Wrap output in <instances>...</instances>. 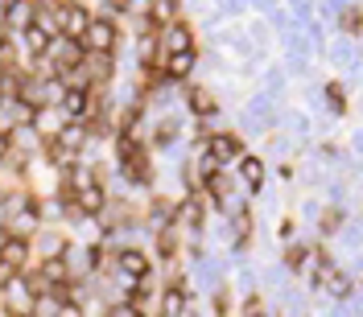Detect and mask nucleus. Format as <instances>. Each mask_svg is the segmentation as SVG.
Returning a JSON list of instances; mask_svg holds the SVG:
<instances>
[{
  "instance_id": "1",
  "label": "nucleus",
  "mask_w": 363,
  "mask_h": 317,
  "mask_svg": "<svg viewBox=\"0 0 363 317\" xmlns=\"http://www.w3.org/2000/svg\"><path fill=\"white\" fill-rule=\"evenodd\" d=\"M116 25H112V17H91V25H87V33H83V54H112L116 50Z\"/></svg>"
},
{
  "instance_id": "2",
  "label": "nucleus",
  "mask_w": 363,
  "mask_h": 317,
  "mask_svg": "<svg viewBox=\"0 0 363 317\" xmlns=\"http://www.w3.org/2000/svg\"><path fill=\"white\" fill-rule=\"evenodd\" d=\"M58 17H62V33L66 41H83L87 25H91V12L83 4H58Z\"/></svg>"
},
{
  "instance_id": "3",
  "label": "nucleus",
  "mask_w": 363,
  "mask_h": 317,
  "mask_svg": "<svg viewBox=\"0 0 363 317\" xmlns=\"http://www.w3.org/2000/svg\"><path fill=\"white\" fill-rule=\"evenodd\" d=\"M198 149H203L207 157H215L219 165H223V161H236V157H244V144H240V136H231V132H219V136L203 140Z\"/></svg>"
},
{
  "instance_id": "4",
  "label": "nucleus",
  "mask_w": 363,
  "mask_h": 317,
  "mask_svg": "<svg viewBox=\"0 0 363 317\" xmlns=\"http://www.w3.org/2000/svg\"><path fill=\"white\" fill-rule=\"evenodd\" d=\"M186 50H194V33H190L182 21L165 25V33H161V58H169V54H186Z\"/></svg>"
},
{
  "instance_id": "5",
  "label": "nucleus",
  "mask_w": 363,
  "mask_h": 317,
  "mask_svg": "<svg viewBox=\"0 0 363 317\" xmlns=\"http://www.w3.org/2000/svg\"><path fill=\"white\" fill-rule=\"evenodd\" d=\"M120 272H124V285H136V281H149V260L141 248H120Z\"/></svg>"
},
{
  "instance_id": "6",
  "label": "nucleus",
  "mask_w": 363,
  "mask_h": 317,
  "mask_svg": "<svg viewBox=\"0 0 363 317\" xmlns=\"http://www.w3.org/2000/svg\"><path fill=\"white\" fill-rule=\"evenodd\" d=\"M194 62H198V54H194V50H186V54H169V58H161V70H165V78H169V83H182V78L194 70Z\"/></svg>"
},
{
  "instance_id": "7",
  "label": "nucleus",
  "mask_w": 363,
  "mask_h": 317,
  "mask_svg": "<svg viewBox=\"0 0 363 317\" xmlns=\"http://www.w3.org/2000/svg\"><path fill=\"white\" fill-rule=\"evenodd\" d=\"M103 186H83V190H74V210L79 215H103Z\"/></svg>"
},
{
  "instance_id": "8",
  "label": "nucleus",
  "mask_w": 363,
  "mask_h": 317,
  "mask_svg": "<svg viewBox=\"0 0 363 317\" xmlns=\"http://www.w3.org/2000/svg\"><path fill=\"white\" fill-rule=\"evenodd\" d=\"M25 260H29V239L12 235V239L4 243V252H0V264H4L8 272H17V268H25Z\"/></svg>"
},
{
  "instance_id": "9",
  "label": "nucleus",
  "mask_w": 363,
  "mask_h": 317,
  "mask_svg": "<svg viewBox=\"0 0 363 317\" xmlns=\"http://www.w3.org/2000/svg\"><path fill=\"white\" fill-rule=\"evenodd\" d=\"M124 173H128V182H136V186H149L153 169H149V157H145V149H141V153H132V157H124Z\"/></svg>"
},
{
  "instance_id": "10",
  "label": "nucleus",
  "mask_w": 363,
  "mask_h": 317,
  "mask_svg": "<svg viewBox=\"0 0 363 317\" xmlns=\"http://www.w3.org/2000/svg\"><path fill=\"white\" fill-rule=\"evenodd\" d=\"M50 41H54V37H50L37 21H29V25H25V45H29V54H33V58H45Z\"/></svg>"
},
{
  "instance_id": "11",
  "label": "nucleus",
  "mask_w": 363,
  "mask_h": 317,
  "mask_svg": "<svg viewBox=\"0 0 363 317\" xmlns=\"http://www.w3.org/2000/svg\"><path fill=\"white\" fill-rule=\"evenodd\" d=\"M54 140H58V144H62L66 153H79V144L87 140V124H62Z\"/></svg>"
},
{
  "instance_id": "12",
  "label": "nucleus",
  "mask_w": 363,
  "mask_h": 317,
  "mask_svg": "<svg viewBox=\"0 0 363 317\" xmlns=\"http://www.w3.org/2000/svg\"><path fill=\"white\" fill-rule=\"evenodd\" d=\"M83 62H87V70H91V74H87L91 83H107V78H112V54H87Z\"/></svg>"
},
{
  "instance_id": "13",
  "label": "nucleus",
  "mask_w": 363,
  "mask_h": 317,
  "mask_svg": "<svg viewBox=\"0 0 363 317\" xmlns=\"http://www.w3.org/2000/svg\"><path fill=\"white\" fill-rule=\"evenodd\" d=\"M182 309H186V289H182V285L165 289V297H161V317H182Z\"/></svg>"
},
{
  "instance_id": "14",
  "label": "nucleus",
  "mask_w": 363,
  "mask_h": 317,
  "mask_svg": "<svg viewBox=\"0 0 363 317\" xmlns=\"http://www.w3.org/2000/svg\"><path fill=\"white\" fill-rule=\"evenodd\" d=\"M178 215H182L186 223H194V227H198V223H203V215H207V198H203V194L194 190V194H190V198H186V202L178 206Z\"/></svg>"
},
{
  "instance_id": "15",
  "label": "nucleus",
  "mask_w": 363,
  "mask_h": 317,
  "mask_svg": "<svg viewBox=\"0 0 363 317\" xmlns=\"http://www.w3.org/2000/svg\"><path fill=\"white\" fill-rule=\"evenodd\" d=\"M37 276H41L45 285H66V281H70V268H66V260L58 256V260H45Z\"/></svg>"
},
{
  "instance_id": "16",
  "label": "nucleus",
  "mask_w": 363,
  "mask_h": 317,
  "mask_svg": "<svg viewBox=\"0 0 363 317\" xmlns=\"http://www.w3.org/2000/svg\"><path fill=\"white\" fill-rule=\"evenodd\" d=\"M240 177L256 190V186L265 182V161H260V157H240Z\"/></svg>"
},
{
  "instance_id": "17",
  "label": "nucleus",
  "mask_w": 363,
  "mask_h": 317,
  "mask_svg": "<svg viewBox=\"0 0 363 317\" xmlns=\"http://www.w3.org/2000/svg\"><path fill=\"white\" fill-rule=\"evenodd\" d=\"M190 107H194L203 120H207V116H215V99H211L207 91H190Z\"/></svg>"
},
{
  "instance_id": "18",
  "label": "nucleus",
  "mask_w": 363,
  "mask_h": 317,
  "mask_svg": "<svg viewBox=\"0 0 363 317\" xmlns=\"http://www.w3.org/2000/svg\"><path fill=\"white\" fill-rule=\"evenodd\" d=\"M198 177H207V182H215V177H219V161L203 153V157H198ZM207 182H203V186H207Z\"/></svg>"
},
{
  "instance_id": "19",
  "label": "nucleus",
  "mask_w": 363,
  "mask_h": 317,
  "mask_svg": "<svg viewBox=\"0 0 363 317\" xmlns=\"http://www.w3.org/2000/svg\"><path fill=\"white\" fill-rule=\"evenodd\" d=\"M326 289H331L335 297H347V293H351V281L339 276V272H331V276H326Z\"/></svg>"
},
{
  "instance_id": "20",
  "label": "nucleus",
  "mask_w": 363,
  "mask_h": 317,
  "mask_svg": "<svg viewBox=\"0 0 363 317\" xmlns=\"http://www.w3.org/2000/svg\"><path fill=\"white\" fill-rule=\"evenodd\" d=\"M62 248H66V243H62L58 235H45V239H41V252H45V260H58V256H62Z\"/></svg>"
},
{
  "instance_id": "21",
  "label": "nucleus",
  "mask_w": 363,
  "mask_h": 317,
  "mask_svg": "<svg viewBox=\"0 0 363 317\" xmlns=\"http://www.w3.org/2000/svg\"><path fill=\"white\" fill-rule=\"evenodd\" d=\"M107 317H145L141 314V305H132V301H120V305H112V314Z\"/></svg>"
},
{
  "instance_id": "22",
  "label": "nucleus",
  "mask_w": 363,
  "mask_h": 317,
  "mask_svg": "<svg viewBox=\"0 0 363 317\" xmlns=\"http://www.w3.org/2000/svg\"><path fill=\"white\" fill-rule=\"evenodd\" d=\"M157 248H161V256H165V260H174V252H178V243H174V235H169V231H161Z\"/></svg>"
},
{
  "instance_id": "23",
  "label": "nucleus",
  "mask_w": 363,
  "mask_h": 317,
  "mask_svg": "<svg viewBox=\"0 0 363 317\" xmlns=\"http://www.w3.org/2000/svg\"><path fill=\"white\" fill-rule=\"evenodd\" d=\"M339 227H343V215H339V210H331V215L322 219V231H339Z\"/></svg>"
},
{
  "instance_id": "24",
  "label": "nucleus",
  "mask_w": 363,
  "mask_h": 317,
  "mask_svg": "<svg viewBox=\"0 0 363 317\" xmlns=\"http://www.w3.org/2000/svg\"><path fill=\"white\" fill-rule=\"evenodd\" d=\"M343 25H347V29H360V25H363V21H360V8H351V12L343 17Z\"/></svg>"
},
{
  "instance_id": "25",
  "label": "nucleus",
  "mask_w": 363,
  "mask_h": 317,
  "mask_svg": "<svg viewBox=\"0 0 363 317\" xmlns=\"http://www.w3.org/2000/svg\"><path fill=\"white\" fill-rule=\"evenodd\" d=\"M54 317H83V309H79V305H58Z\"/></svg>"
},
{
  "instance_id": "26",
  "label": "nucleus",
  "mask_w": 363,
  "mask_h": 317,
  "mask_svg": "<svg viewBox=\"0 0 363 317\" xmlns=\"http://www.w3.org/2000/svg\"><path fill=\"white\" fill-rule=\"evenodd\" d=\"M8 149H12V144H8V136L0 132V157H8Z\"/></svg>"
},
{
  "instance_id": "27",
  "label": "nucleus",
  "mask_w": 363,
  "mask_h": 317,
  "mask_svg": "<svg viewBox=\"0 0 363 317\" xmlns=\"http://www.w3.org/2000/svg\"><path fill=\"white\" fill-rule=\"evenodd\" d=\"M8 239H12V235H8V231L0 227V252H4V243H8Z\"/></svg>"
}]
</instances>
